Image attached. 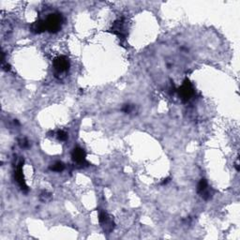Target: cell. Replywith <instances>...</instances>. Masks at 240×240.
<instances>
[{"instance_id": "30bf717a", "label": "cell", "mask_w": 240, "mask_h": 240, "mask_svg": "<svg viewBox=\"0 0 240 240\" xmlns=\"http://www.w3.org/2000/svg\"><path fill=\"white\" fill-rule=\"evenodd\" d=\"M109 220V217H108V215H107V213L106 212H104V211H100V214H99V221H100V223L101 224H104V223H106Z\"/></svg>"}, {"instance_id": "9a60e30c", "label": "cell", "mask_w": 240, "mask_h": 240, "mask_svg": "<svg viewBox=\"0 0 240 240\" xmlns=\"http://www.w3.org/2000/svg\"><path fill=\"white\" fill-rule=\"evenodd\" d=\"M168 182H170V178H166V179H164V180L162 181L161 184H162V185H164V184H167Z\"/></svg>"}, {"instance_id": "52a82bcc", "label": "cell", "mask_w": 240, "mask_h": 240, "mask_svg": "<svg viewBox=\"0 0 240 240\" xmlns=\"http://www.w3.org/2000/svg\"><path fill=\"white\" fill-rule=\"evenodd\" d=\"M208 189H209V187H208V183H207L206 179H201L197 185V192L200 195H202Z\"/></svg>"}, {"instance_id": "ba28073f", "label": "cell", "mask_w": 240, "mask_h": 240, "mask_svg": "<svg viewBox=\"0 0 240 240\" xmlns=\"http://www.w3.org/2000/svg\"><path fill=\"white\" fill-rule=\"evenodd\" d=\"M50 169L53 172H62L65 169V165H64V163L61 161H57L56 163H53V164L50 167Z\"/></svg>"}, {"instance_id": "5b68a950", "label": "cell", "mask_w": 240, "mask_h": 240, "mask_svg": "<svg viewBox=\"0 0 240 240\" xmlns=\"http://www.w3.org/2000/svg\"><path fill=\"white\" fill-rule=\"evenodd\" d=\"M23 165H24V160H20L18 165L16 167V171H15V173H14V177L17 181V183L19 184L20 188L22 189V190L24 191H27L28 190V188L26 184V181H25V177H24V173H23Z\"/></svg>"}, {"instance_id": "3957f363", "label": "cell", "mask_w": 240, "mask_h": 240, "mask_svg": "<svg viewBox=\"0 0 240 240\" xmlns=\"http://www.w3.org/2000/svg\"><path fill=\"white\" fill-rule=\"evenodd\" d=\"M72 159L73 161L76 163V165H78L79 167H83V166H88L89 163L86 161L85 158H86V153L85 151L81 148V147H75L72 151L71 154Z\"/></svg>"}, {"instance_id": "277c9868", "label": "cell", "mask_w": 240, "mask_h": 240, "mask_svg": "<svg viewBox=\"0 0 240 240\" xmlns=\"http://www.w3.org/2000/svg\"><path fill=\"white\" fill-rule=\"evenodd\" d=\"M53 68L58 73L66 72L70 69V61L66 57L60 56L53 60Z\"/></svg>"}, {"instance_id": "9c48e42d", "label": "cell", "mask_w": 240, "mask_h": 240, "mask_svg": "<svg viewBox=\"0 0 240 240\" xmlns=\"http://www.w3.org/2000/svg\"><path fill=\"white\" fill-rule=\"evenodd\" d=\"M39 200L42 201V202H49L52 200V194L48 191H42L39 195Z\"/></svg>"}, {"instance_id": "7c38bea8", "label": "cell", "mask_w": 240, "mask_h": 240, "mask_svg": "<svg viewBox=\"0 0 240 240\" xmlns=\"http://www.w3.org/2000/svg\"><path fill=\"white\" fill-rule=\"evenodd\" d=\"M19 145H20L21 147H23V148H26V147L29 146V143H28L27 139H26V138L19 140Z\"/></svg>"}, {"instance_id": "7a4b0ae2", "label": "cell", "mask_w": 240, "mask_h": 240, "mask_svg": "<svg viewBox=\"0 0 240 240\" xmlns=\"http://www.w3.org/2000/svg\"><path fill=\"white\" fill-rule=\"evenodd\" d=\"M177 92L182 101L186 102L191 99L192 96L194 95V90H193V86L189 79H185L182 85L177 89Z\"/></svg>"}, {"instance_id": "6da1fadb", "label": "cell", "mask_w": 240, "mask_h": 240, "mask_svg": "<svg viewBox=\"0 0 240 240\" xmlns=\"http://www.w3.org/2000/svg\"><path fill=\"white\" fill-rule=\"evenodd\" d=\"M44 22L46 26V31H49L51 33H57L61 28L63 17L59 13H53L50 14L47 19L44 20Z\"/></svg>"}, {"instance_id": "4fadbf2b", "label": "cell", "mask_w": 240, "mask_h": 240, "mask_svg": "<svg viewBox=\"0 0 240 240\" xmlns=\"http://www.w3.org/2000/svg\"><path fill=\"white\" fill-rule=\"evenodd\" d=\"M132 105H129V104H126L124 107H123V109H122V111L124 112V113H126V114H129L130 112L132 111Z\"/></svg>"}, {"instance_id": "5bb4252c", "label": "cell", "mask_w": 240, "mask_h": 240, "mask_svg": "<svg viewBox=\"0 0 240 240\" xmlns=\"http://www.w3.org/2000/svg\"><path fill=\"white\" fill-rule=\"evenodd\" d=\"M3 69L6 70V71H9V70H10V66L9 64H5V65H3Z\"/></svg>"}, {"instance_id": "8fae6325", "label": "cell", "mask_w": 240, "mask_h": 240, "mask_svg": "<svg viewBox=\"0 0 240 240\" xmlns=\"http://www.w3.org/2000/svg\"><path fill=\"white\" fill-rule=\"evenodd\" d=\"M57 136L59 141H66L68 139V133L66 132H64V130H58Z\"/></svg>"}, {"instance_id": "8992f818", "label": "cell", "mask_w": 240, "mask_h": 240, "mask_svg": "<svg viewBox=\"0 0 240 240\" xmlns=\"http://www.w3.org/2000/svg\"><path fill=\"white\" fill-rule=\"evenodd\" d=\"M31 30L37 34H40L42 32L46 31V26H45V22L43 20L37 21L35 23L31 26Z\"/></svg>"}]
</instances>
